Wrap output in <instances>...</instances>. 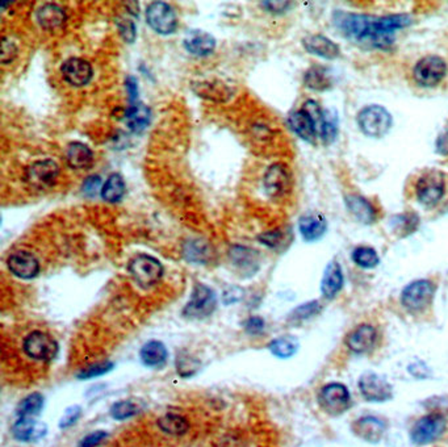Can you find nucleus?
Wrapping results in <instances>:
<instances>
[{
    "mask_svg": "<svg viewBox=\"0 0 448 447\" xmlns=\"http://www.w3.org/2000/svg\"><path fill=\"white\" fill-rule=\"evenodd\" d=\"M101 188H103V183H101V178L99 175L87 176L82 184L83 193L90 196V198L95 196L98 192H101Z\"/></svg>",
    "mask_w": 448,
    "mask_h": 447,
    "instance_id": "47",
    "label": "nucleus"
},
{
    "mask_svg": "<svg viewBox=\"0 0 448 447\" xmlns=\"http://www.w3.org/2000/svg\"><path fill=\"white\" fill-rule=\"evenodd\" d=\"M125 89L128 92L129 101H130V106H134L139 103L138 101V82L136 79V77L133 75H129L125 79Z\"/></svg>",
    "mask_w": 448,
    "mask_h": 447,
    "instance_id": "51",
    "label": "nucleus"
},
{
    "mask_svg": "<svg viewBox=\"0 0 448 447\" xmlns=\"http://www.w3.org/2000/svg\"><path fill=\"white\" fill-rule=\"evenodd\" d=\"M446 191L444 174L440 170H429L422 174L421 178L415 184L417 199L423 207L431 208L437 205Z\"/></svg>",
    "mask_w": 448,
    "mask_h": 447,
    "instance_id": "4",
    "label": "nucleus"
},
{
    "mask_svg": "<svg viewBox=\"0 0 448 447\" xmlns=\"http://www.w3.org/2000/svg\"><path fill=\"white\" fill-rule=\"evenodd\" d=\"M147 23L158 35H173L178 28L174 9L165 1H153L147 9Z\"/></svg>",
    "mask_w": 448,
    "mask_h": 447,
    "instance_id": "7",
    "label": "nucleus"
},
{
    "mask_svg": "<svg viewBox=\"0 0 448 447\" xmlns=\"http://www.w3.org/2000/svg\"><path fill=\"white\" fill-rule=\"evenodd\" d=\"M320 405L331 416H338L350 407V392L348 387L340 383L326 384L320 392Z\"/></svg>",
    "mask_w": 448,
    "mask_h": 447,
    "instance_id": "13",
    "label": "nucleus"
},
{
    "mask_svg": "<svg viewBox=\"0 0 448 447\" xmlns=\"http://www.w3.org/2000/svg\"><path fill=\"white\" fill-rule=\"evenodd\" d=\"M217 298L211 287L205 284H196L193 287L190 301L184 307L183 315L191 319H204L211 316L216 310Z\"/></svg>",
    "mask_w": 448,
    "mask_h": 447,
    "instance_id": "6",
    "label": "nucleus"
},
{
    "mask_svg": "<svg viewBox=\"0 0 448 447\" xmlns=\"http://www.w3.org/2000/svg\"><path fill=\"white\" fill-rule=\"evenodd\" d=\"M299 229L305 241L313 242L323 237V234L328 230V221L323 215L311 212L304 215L301 219L299 220Z\"/></svg>",
    "mask_w": 448,
    "mask_h": 447,
    "instance_id": "21",
    "label": "nucleus"
},
{
    "mask_svg": "<svg viewBox=\"0 0 448 447\" xmlns=\"http://www.w3.org/2000/svg\"><path fill=\"white\" fill-rule=\"evenodd\" d=\"M230 258L243 274L247 273V276L255 274L259 268V254L253 249L233 247L230 249Z\"/></svg>",
    "mask_w": 448,
    "mask_h": 447,
    "instance_id": "27",
    "label": "nucleus"
},
{
    "mask_svg": "<svg viewBox=\"0 0 448 447\" xmlns=\"http://www.w3.org/2000/svg\"><path fill=\"white\" fill-rule=\"evenodd\" d=\"M125 119H127L128 128L136 133H139L149 127L150 120H151V112L149 107L139 101L137 104L129 107L125 112Z\"/></svg>",
    "mask_w": 448,
    "mask_h": 447,
    "instance_id": "31",
    "label": "nucleus"
},
{
    "mask_svg": "<svg viewBox=\"0 0 448 447\" xmlns=\"http://www.w3.org/2000/svg\"><path fill=\"white\" fill-rule=\"evenodd\" d=\"M193 92L205 101L214 103H226L233 96V90L226 83L212 79V81H199L193 83Z\"/></svg>",
    "mask_w": 448,
    "mask_h": 447,
    "instance_id": "17",
    "label": "nucleus"
},
{
    "mask_svg": "<svg viewBox=\"0 0 448 447\" xmlns=\"http://www.w3.org/2000/svg\"><path fill=\"white\" fill-rule=\"evenodd\" d=\"M343 287V273L337 261H331L326 266L321 281V291L326 299H333L338 295Z\"/></svg>",
    "mask_w": 448,
    "mask_h": 447,
    "instance_id": "25",
    "label": "nucleus"
},
{
    "mask_svg": "<svg viewBox=\"0 0 448 447\" xmlns=\"http://www.w3.org/2000/svg\"><path fill=\"white\" fill-rule=\"evenodd\" d=\"M345 203L348 212L354 216V219L359 222L369 225L376 220V212L374 205L367 200L366 198L360 195H348L345 198Z\"/></svg>",
    "mask_w": 448,
    "mask_h": 447,
    "instance_id": "26",
    "label": "nucleus"
},
{
    "mask_svg": "<svg viewBox=\"0 0 448 447\" xmlns=\"http://www.w3.org/2000/svg\"><path fill=\"white\" fill-rule=\"evenodd\" d=\"M44 408V396L41 393L35 392L28 395L21 402H18V417H35Z\"/></svg>",
    "mask_w": 448,
    "mask_h": 447,
    "instance_id": "36",
    "label": "nucleus"
},
{
    "mask_svg": "<svg viewBox=\"0 0 448 447\" xmlns=\"http://www.w3.org/2000/svg\"><path fill=\"white\" fill-rule=\"evenodd\" d=\"M61 74L64 81L74 87H83L91 82L93 69L91 64L83 58L73 57L66 60L61 66Z\"/></svg>",
    "mask_w": 448,
    "mask_h": 447,
    "instance_id": "15",
    "label": "nucleus"
},
{
    "mask_svg": "<svg viewBox=\"0 0 448 447\" xmlns=\"http://www.w3.org/2000/svg\"><path fill=\"white\" fill-rule=\"evenodd\" d=\"M108 437V434L103 430H98V431H93L91 434H88L87 437H84L82 439V442L79 443V447H96L100 445L101 442L104 439Z\"/></svg>",
    "mask_w": 448,
    "mask_h": 447,
    "instance_id": "50",
    "label": "nucleus"
},
{
    "mask_svg": "<svg viewBox=\"0 0 448 447\" xmlns=\"http://www.w3.org/2000/svg\"><path fill=\"white\" fill-rule=\"evenodd\" d=\"M66 161L71 169L86 170L93 164V152L86 144L71 142L66 150Z\"/></svg>",
    "mask_w": 448,
    "mask_h": 447,
    "instance_id": "29",
    "label": "nucleus"
},
{
    "mask_svg": "<svg viewBox=\"0 0 448 447\" xmlns=\"http://www.w3.org/2000/svg\"><path fill=\"white\" fill-rule=\"evenodd\" d=\"M435 150L440 155H448V130L440 135L435 141Z\"/></svg>",
    "mask_w": 448,
    "mask_h": 447,
    "instance_id": "53",
    "label": "nucleus"
},
{
    "mask_svg": "<svg viewBox=\"0 0 448 447\" xmlns=\"http://www.w3.org/2000/svg\"><path fill=\"white\" fill-rule=\"evenodd\" d=\"M58 175H59L58 164L50 158H46V159H40L29 164L25 173V179L29 186L38 190H44L55 184Z\"/></svg>",
    "mask_w": 448,
    "mask_h": 447,
    "instance_id": "12",
    "label": "nucleus"
},
{
    "mask_svg": "<svg viewBox=\"0 0 448 447\" xmlns=\"http://www.w3.org/2000/svg\"><path fill=\"white\" fill-rule=\"evenodd\" d=\"M262 6L265 11H268L272 15H283L287 11L291 9V1H262Z\"/></svg>",
    "mask_w": 448,
    "mask_h": 447,
    "instance_id": "49",
    "label": "nucleus"
},
{
    "mask_svg": "<svg viewBox=\"0 0 448 447\" xmlns=\"http://www.w3.org/2000/svg\"><path fill=\"white\" fill-rule=\"evenodd\" d=\"M37 23L40 27L46 30H53L57 28H61L66 21V12L58 4L54 3H46L37 9Z\"/></svg>",
    "mask_w": 448,
    "mask_h": 447,
    "instance_id": "28",
    "label": "nucleus"
},
{
    "mask_svg": "<svg viewBox=\"0 0 448 447\" xmlns=\"http://www.w3.org/2000/svg\"><path fill=\"white\" fill-rule=\"evenodd\" d=\"M242 296H243V291H241V288H238V287H230L228 291H225V293H224V301H225V304L236 302V301L239 300Z\"/></svg>",
    "mask_w": 448,
    "mask_h": 447,
    "instance_id": "55",
    "label": "nucleus"
},
{
    "mask_svg": "<svg viewBox=\"0 0 448 447\" xmlns=\"http://www.w3.org/2000/svg\"><path fill=\"white\" fill-rule=\"evenodd\" d=\"M81 416H82V408L79 405H73V407L67 408L64 411V416L59 420V428L67 429V428L73 426L74 424L79 420Z\"/></svg>",
    "mask_w": 448,
    "mask_h": 447,
    "instance_id": "46",
    "label": "nucleus"
},
{
    "mask_svg": "<svg viewBox=\"0 0 448 447\" xmlns=\"http://www.w3.org/2000/svg\"><path fill=\"white\" fill-rule=\"evenodd\" d=\"M376 342V329L372 325H360L354 332L350 333L346 345L352 353L363 354L369 351Z\"/></svg>",
    "mask_w": 448,
    "mask_h": 447,
    "instance_id": "24",
    "label": "nucleus"
},
{
    "mask_svg": "<svg viewBox=\"0 0 448 447\" xmlns=\"http://www.w3.org/2000/svg\"><path fill=\"white\" fill-rule=\"evenodd\" d=\"M128 271L133 281L141 288H150L156 285L163 276L162 264L149 254H138L130 259Z\"/></svg>",
    "mask_w": 448,
    "mask_h": 447,
    "instance_id": "3",
    "label": "nucleus"
},
{
    "mask_svg": "<svg viewBox=\"0 0 448 447\" xmlns=\"http://www.w3.org/2000/svg\"><path fill=\"white\" fill-rule=\"evenodd\" d=\"M263 187L270 198L280 199L288 195L292 188V175L284 164H271L265 170Z\"/></svg>",
    "mask_w": 448,
    "mask_h": 447,
    "instance_id": "10",
    "label": "nucleus"
},
{
    "mask_svg": "<svg viewBox=\"0 0 448 447\" xmlns=\"http://www.w3.org/2000/svg\"><path fill=\"white\" fill-rule=\"evenodd\" d=\"M287 239V233L282 229H274L270 232H265L259 236V241L265 245V247H271V249H277L285 244Z\"/></svg>",
    "mask_w": 448,
    "mask_h": 447,
    "instance_id": "43",
    "label": "nucleus"
},
{
    "mask_svg": "<svg viewBox=\"0 0 448 447\" xmlns=\"http://www.w3.org/2000/svg\"><path fill=\"white\" fill-rule=\"evenodd\" d=\"M357 125L367 137L381 138L389 132L394 124V118L383 106H367L359 112Z\"/></svg>",
    "mask_w": 448,
    "mask_h": 447,
    "instance_id": "2",
    "label": "nucleus"
},
{
    "mask_svg": "<svg viewBox=\"0 0 448 447\" xmlns=\"http://www.w3.org/2000/svg\"><path fill=\"white\" fill-rule=\"evenodd\" d=\"M320 302L318 301L313 300L309 302H305L300 307H297L296 310H292V313L289 315V321L292 322H301L305 319H309L313 316L318 315L321 312Z\"/></svg>",
    "mask_w": 448,
    "mask_h": 447,
    "instance_id": "41",
    "label": "nucleus"
},
{
    "mask_svg": "<svg viewBox=\"0 0 448 447\" xmlns=\"http://www.w3.org/2000/svg\"><path fill=\"white\" fill-rule=\"evenodd\" d=\"M184 256H185L187 261H190V262L204 264V262L208 261V258H209V247H208L205 242L200 241V239L190 241V242L184 247Z\"/></svg>",
    "mask_w": 448,
    "mask_h": 447,
    "instance_id": "40",
    "label": "nucleus"
},
{
    "mask_svg": "<svg viewBox=\"0 0 448 447\" xmlns=\"http://www.w3.org/2000/svg\"><path fill=\"white\" fill-rule=\"evenodd\" d=\"M117 28H119V33L121 38L127 43V44H133L136 37H137V28L132 18H124L117 20Z\"/></svg>",
    "mask_w": 448,
    "mask_h": 447,
    "instance_id": "44",
    "label": "nucleus"
},
{
    "mask_svg": "<svg viewBox=\"0 0 448 447\" xmlns=\"http://www.w3.org/2000/svg\"><path fill=\"white\" fill-rule=\"evenodd\" d=\"M46 425L33 417H20L12 426L13 437L23 442H35L46 434Z\"/></svg>",
    "mask_w": 448,
    "mask_h": 447,
    "instance_id": "23",
    "label": "nucleus"
},
{
    "mask_svg": "<svg viewBox=\"0 0 448 447\" xmlns=\"http://www.w3.org/2000/svg\"><path fill=\"white\" fill-rule=\"evenodd\" d=\"M113 367L115 366L110 361L90 366L78 374V379H92V378H98L101 375L108 374Z\"/></svg>",
    "mask_w": 448,
    "mask_h": 447,
    "instance_id": "45",
    "label": "nucleus"
},
{
    "mask_svg": "<svg viewBox=\"0 0 448 447\" xmlns=\"http://www.w3.org/2000/svg\"><path fill=\"white\" fill-rule=\"evenodd\" d=\"M302 45L308 53L323 60H335L340 55L339 46L323 35H311L302 40Z\"/></svg>",
    "mask_w": 448,
    "mask_h": 447,
    "instance_id": "20",
    "label": "nucleus"
},
{
    "mask_svg": "<svg viewBox=\"0 0 448 447\" xmlns=\"http://www.w3.org/2000/svg\"><path fill=\"white\" fill-rule=\"evenodd\" d=\"M288 127L291 128L293 133L296 136L309 142L314 144L316 138L318 136L317 133V127L314 124V121L311 119V115L305 110L294 111L289 116H288Z\"/></svg>",
    "mask_w": 448,
    "mask_h": 447,
    "instance_id": "19",
    "label": "nucleus"
},
{
    "mask_svg": "<svg viewBox=\"0 0 448 447\" xmlns=\"http://www.w3.org/2000/svg\"><path fill=\"white\" fill-rule=\"evenodd\" d=\"M141 361L144 365L149 367H156V366L163 365L167 361V349L161 341H149L141 349Z\"/></svg>",
    "mask_w": 448,
    "mask_h": 447,
    "instance_id": "33",
    "label": "nucleus"
},
{
    "mask_svg": "<svg viewBox=\"0 0 448 447\" xmlns=\"http://www.w3.org/2000/svg\"><path fill=\"white\" fill-rule=\"evenodd\" d=\"M127 192V183L120 174H110L101 188V198L107 203H119Z\"/></svg>",
    "mask_w": 448,
    "mask_h": 447,
    "instance_id": "32",
    "label": "nucleus"
},
{
    "mask_svg": "<svg viewBox=\"0 0 448 447\" xmlns=\"http://www.w3.org/2000/svg\"><path fill=\"white\" fill-rule=\"evenodd\" d=\"M352 430L359 438L369 443H377L384 437L385 424L377 417L366 416L355 421V424L352 425Z\"/></svg>",
    "mask_w": 448,
    "mask_h": 447,
    "instance_id": "22",
    "label": "nucleus"
},
{
    "mask_svg": "<svg viewBox=\"0 0 448 447\" xmlns=\"http://www.w3.org/2000/svg\"><path fill=\"white\" fill-rule=\"evenodd\" d=\"M333 24L350 41L371 49L384 50L394 45L396 32L410 27L413 18L408 13L368 16L363 13L335 11Z\"/></svg>",
    "mask_w": 448,
    "mask_h": 447,
    "instance_id": "1",
    "label": "nucleus"
},
{
    "mask_svg": "<svg viewBox=\"0 0 448 447\" xmlns=\"http://www.w3.org/2000/svg\"><path fill=\"white\" fill-rule=\"evenodd\" d=\"M337 135H338V115L334 111L325 110L318 136L325 144L329 145L335 141Z\"/></svg>",
    "mask_w": 448,
    "mask_h": 447,
    "instance_id": "38",
    "label": "nucleus"
},
{
    "mask_svg": "<svg viewBox=\"0 0 448 447\" xmlns=\"http://www.w3.org/2000/svg\"><path fill=\"white\" fill-rule=\"evenodd\" d=\"M447 74L446 61L438 55H426L421 58L413 70V78L422 87H435Z\"/></svg>",
    "mask_w": 448,
    "mask_h": 447,
    "instance_id": "5",
    "label": "nucleus"
},
{
    "mask_svg": "<svg viewBox=\"0 0 448 447\" xmlns=\"http://www.w3.org/2000/svg\"><path fill=\"white\" fill-rule=\"evenodd\" d=\"M265 319L254 316V317H250L247 319L245 328H246L247 333H250V334H260L265 330Z\"/></svg>",
    "mask_w": 448,
    "mask_h": 447,
    "instance_id": "52",
    "label": "nucleus"
},
{
    "mask_svg": "<svg viewBox=\"0 0 448 447\" xmlns=\"http://www.w3.org/2000/svg\"><path fill=\"white\" fill-rule=\"evenodd\" d=\"M304 84L313 91H328L333 86V81L326 67L313 64L304 75Z\"/></svg>",
    "mask_w": 448,
    "mask_h": 447,
    "instance_id": "30",
    "label": "nucleus"
},
{
    "mask_svg": "<svg viewBox=\"0 0 448 447\" xmlns=\"http://www.w3.org/2000/svg\"><path fill=\"white\" fill-rule=\"evenodd\" d=\"M270 351L277 358L287 359L291 358L297 353L299 349V342L294 337L291 336H285V337L276 338L271 344H270Z\"/></svg>",
    "mask_w": 448,
    "mask_h": 447,
    "instance_id": "37",
    "label": "nucleus"
},
{
    "mask_svg": "<svg viewBox=\"0 0 448 447\" xmlns=\"http://www.w3.org/2000/svg\"><path fill=\"white\" fill-rule=\"evenodd\" d=\"M409 371H410V374H412L413 376H415V378H418V379H425V378H427L429 374H430L429 368L423 365L422 362H418V363H414V365L410 366V367H409Z\"/></svg>",
    "mask_w": 448,
    "mask_h": 447,
    "instance_id": "54",
    "label": "nucleus"
},
{
    "mask_svg": "<svg viewBox=\"0 0 448 447\" xmlns=\"http://www.w3.org/2000/svg\"><path fill=\"white\" fill-rule=\"evenodd\" d=\"M8 270L20 279H35L40 274V262L36 256L29 251L20 250L11 254L7 259Z\"/></svg>",
    "mask_w": 448,
    "mask_h": 447,
    "instance_id": "16",
    "label": "nucleus"
},
{
    "mask_svg": "<svg viewBox=\"0 0 448 447\" xmlns=\"http://www.w3.org/2000/svg\"><path fill=\"white\" fill-rule=\"evenodd\" d=\"M418 225H420V217L418 215L412 212L396 215L389 221V227L392 229V232L396 236L401 238L410 236L418 229Z\"/></svg>",
    "mask_w": 448,
    "mask_h": 447,
    "instance_id": "34",
    "label": "nucleus"
},
{
    "mask_svg": "<svg viewBox=\"0 0 448 447\" xmlns=\"http://www.w3.org/2000/svg\"><path fill=\"white\" fill-rule=\"evenodd\" d=\"M158 426L168 436H184L190 429V422L185 417L176 413H167L158 420Z\"/></svg>",
    "mask_w": 448,
    "mask_h": 447,
    "instance_id": "35",
    "label": "nucleus"
},
{
    "mask_svg": "<svg viewBox=\"0 0 448 447\" xmlns=\"http://www.w3.org/2000/svg\"><path fill=\"white\" fill-rule=\"evenodd\" d=\"M446 425L444 416L440 413H431L415 422L410 437L417 445H427L442 437L446 430Z\"/></svg>",
    "mask_w": 448,
    "mask_h": 447,
    "instance_id": "11",
    "label": "nucleus"
},
{
    "mask_svg": "<svg viewBox=\"0 0 448 447\" xmlns=\"http://www.w3.org/2000/svg\"><path fill=\"white\" fill-rule=\"evenodd\" d=\"M184 47L195 57H208L216 49V40L211 33L200 29L190 30L184 37Z\"/></svg>",
    "mask_w": 448,
    "mask_h": 447,
    "instance_id": "18",
    "label": "nucleus"
},
{
    "mask_svg": "<svg viewBox=\"0 0 448 447\" xmlns=\"http://www.w3.org/2000/svg\"><path fill=\"white\" fill-rule=\"evenodd\" d=\"M18 45L12 40L4 37L1 41V62L3 64L12 62L18 55Z\"/></svg>",
    "mask_w": 448,
    "mask_h": 447,
    "instance_id": "48",
    "label": "nucleus"
},
{
    "mask_svg": "<svg viewBox=\"0 0 448 447\" xmlns=\"http://www.w3.org/2000/svg\"><path fill=\"white\" fill-rule=\"evenodd\" d=\"M351 256H352V261L362 268H375L380 262L379 254L374 247H355Z\"/></svg>",
    "mask_w": 448,
    "mask_h": 447,
    "instance_id": "39",
    "label": "nucleus"
},
{
    "mask_svg": "<svg viewBox=\"0 0 448 447\" xmlns=\"http://www.w3.org/2000/svg\"><path fill=\"white\" fill-rule=\"evenodd\" d=\"M359 390L368 402H384L394 396L392 385L384 378L374 373H366L360 376Z\"/></svg>",
    "mask_w": 448,
    "mask_h": 447,
    "instance_id": "14",
    "label": "nucleus"
},
{
    "mask_svg": "<svg viewBox=\"0 0 448 447\" xmlns=\"http://www.w3.org/2000/svg\"><path fill=\"white\" fill-rule=\"evenodd\" d=\"M138 407L137 404H134L133 402H127V400H122V402H115L110 408V416L115 419V420H127L130 419L133 416L137 414Z\"/></svg>",
    "mask_w": 448,
    "mask_h": 447,
    "instance_id": "42",
    "label": "nucleus"
},
{
    "mask_svg": "<svg viewBox=\"0 0 448 447\" xmlns=\"http://www.w3.org/2000/svg\"><path fill=\"white\" fill-rule=\"evenodd\" d=\"M24 351L30 359L40 362H50L58 354V344L54 338L45 332L35 330L24 339Z\"/></svg>",
    "mask_w": 448,
    "mask_h": 447,
    "instance_id": "8",
    "label": "nucleus"
},
{
    "mask_svg": "<svg viewBox=\"0 0 448 447\" xmlns=\"http://www.w3.org/2000/svg\"><path fill=\"white\" fill-rule=\"evenodd\" d=\"M435 295V287L430 281L420 279L408 284L401 293L403 307L410 312H421L431 304Z\"/></svg>",
    "mask_w": 448,
    "mask_h": 447,
    "instance_id": "9",
    "label": "nucleus"
}]
</instances>
